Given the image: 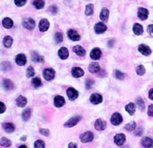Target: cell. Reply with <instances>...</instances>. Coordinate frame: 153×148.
<instances>
[{"label": "cell", "mask_w": 153, "mask_h": 148, "mask_svg": "<svg viewBox=\"0 0 153 148\" xmlns=\"http://www.w3.org/2000/svg\"><path fill=\"white\" fill-rule=\"evenodd\" d=\"M94 139V133L92 132H85L80 135V140L82 143H89Z\"/></svg>", "instance_id": "6da1fadb"}, {"label": "cell", "mask_w": 153, "mask_h": 148, "mask_svg": "<svg viewBox=\"0 0 153 148\" xmlns=\"http://www.w3.org/2000/svg\"><path fill=\"white\" fill-rule=\"evenodd\" d=\"M80 120H81V117H80V116L73 117H71L70 119H68L64 124V127H66V128H72V127L75 126Z\"/></svg>", "instance_id": "7a4b0ae2"}, {"label": "cell", "mask_w": 153, "mask_h": 148, "mask_svg": "<svg viewBox=\"0 0 153 148\" xmlns=\"http://www.w3.org/2000/svg\"><path fill=\"white\" fill-rule=\"evenodd\" d=\"M122 121H123L122 116L120 113H118V112H115L111 116V117H110V123L113 125H115V126H117V125L121 124L122 123Z\"/></svg>", "instance_id": "3957f363"}, {"label": "cell", "mask_w": 153, "mask_h": 148, "mask_svg": "<svg viewBox=\"0 0 153 148\" xmlns=\"http://www.w3.org/2000/svg\"><path fill=\"white\" fill-rule=\"evenodd\" d=\"M43 76H44L46 81H48V82L53 81L55 77V71L53 69H50V68L46 69L43 71Z\"/></svg>", "instance_id": "277c9868"}, {"label": "cell", "mask_w": 153, "mask_h": 148, "mask_svg": "<svg viewBox=\"0 0 153 148\" xmlns=\"http://www.w3.org/2000/svg\"><path fill=\"white\" fill-rule=\"evenodd\" d=\"M126 141V136L123 133H118L115 134L114 137V142L116 146L118 147H122Z\"/></svg>", "instance_id": "5b68a950"}, {"label": "cell", "mask_w": 153, "mask_h": 148, "mask_svg": "<svg viewBox=\"0 0 153 148\" xmlns=\"http://www.w3.org/2000/svg\"><path fill=\"white\" fill-rule=\"evenodd\" d=\"M67 96H68V97L69 100L74 101V100H75V99L78 98V97H79V92L77 91L75 88L70 87V88H68V89H67Z\"/></svg>", "instance_id": "8992f818"}, {"label": "cell", "mask_w": 153, "mask_h": 148, "mask_svg": "<svg viewBox=\"0 0 153 148\" xmlns=\"http://www.w3.org/2000/svg\"><path fill=\"white\" fill-rule=\"evenodd\" d=\"M149 16V11L146 8L140 7L137 11V17L140 20H146Z\"/></svg>", "instance_id": "52a82bcc"}, {"label": "cell", "mask_w": 153, "mask_h": 148, "mask_svg": "<svg viewBox=\"0 0 153 148\" xmlns=\"http://www.w3.org/2000/svg\"><path fill=\"white\" fill-rule=\"evenodd\" d=\"M23 26L27 30H33L35 27V21L31 18H26L23 20Z\"/></svg>", "instance_id": "ba28073f"}, {"label": "cell", "mask_w": 153, "mask_h": 148, "mask_svg": "<svg viewBox=\"0 0 153 148\" xmlns=\"http://www.w3.org/2000/svg\"><path fill=\"white\" fill-rule=\"evenodd\" d=\"M89 101L91 104H100L102 102V95L98 94V93H94L90 96L89 97Z\"/></svg>", "instance_id": "9c48e42d"}, {"label": "cell", "mask_w": 153, "mask_h": 148, "mask_svg": "<svg viewBox=\"0 0 153 148\" xmlns=\"http://www.w3.org/2000/svg\"><path fill=\"white\" fill-rule=\"evenodd\" d=\"M137 49H138V52L144 54V56H149L152 54V49L147 45H144V44L139 45Z\"/></svg>", "instance_id": "30bf717a"}, {"label": "cell", "mask_w": 153, "mask_h": 148, "mask_svg": "<svg viewBox=\"0 0 153 148\" xmlns=\"http://www.w3.org/2000/svg\"><path fill=\"white\" fill-rule=\"evenodd\" d=\"M107 127V123L106 121L99 118V119H96V121L95 122V130L97 131H104Z\"/></svg>", "instance_id": "8fae6325"}, {"label": "cell", "mask_w": 153, "mask_h": 148, "mask_svg": "<svg viewBox=\"0 0 153 148\" xmlns=\"http://www.w3.org/2000/svg\"><path fill=\"white\" fill-rule=\"evenodd\" d=\"M102 55V50H101L100 48H98V47L94 48V49L90 52V58H91L92 60H95V61L101 59Z\"/></svg>", "instance_id": "7c38bea8"}, {"label": "cell", "mask_w": 153, "mask_h": 148, "mask_svg": "<svg viewBox=\"0 0 153 148\" xmlns=\"http://www.w3.org/2000/svg\"><path fill=\"white\" fill-rule=\"evenodd\" d=\"M50 26V24H49V21L46 19H43L39 21L38 23V29L40 32H46L48 30Z\"/></svg>", "instance_id": "4fadbf2b"}, {"label": "cell", "mask_w": 153, "mask_h": 148, "mask_svg": "<svg viewBox=\"0 0 153 148\" xmlns=\"http://www.w3.org/2000/svg\"><path fill=\"white\" fill-rule=\"evenodd\" d=\"M95 32L98 34H103L104 32H106L107 30V26L106 25L103 23V22H99L97 24H95Z\"/></svg>", "instance_id": "5bb4252c"}, {"label": "cell", "mask_w": 153, "mask_h": 148, "mask_svg": "<svg viewBox=\"0 0 153 148\" xmlns=\"http://www.w3.org/2000/svg\"><path fill=\"white\" fill-rule=\"evenodd\" d=\"M141 145L144 148H153V139L150 137H144L141 139Z\"/></svg>", "instance_id": "9a60e30c"}, {"label": "cell", "mask_w": 153, "mask_h": 148, "mask_svg": "<svg viewBox=\"0 0 153 148\" xmlns=\"http://www.w3.org/2000/svg\"><path fill=\"white\" fill-rule=\"evenodd\" d=\"M66 101H65V98L61 96H56L54 98H53V104H54V106L57 107V108H60L62 106H64Z\"/></svg>", "instance_id": "2e32d148"}, {"label": "cell", "mask_w": 153, "mask_h": 148, "mask_svg": "<svg viewBox=\"0 0 153 148\" xmlns=\"http://www.w3.org/2000/svg\"><path fill=\"white\" fill-rule=\"evenodd\" d=\"M101 70V67L99 65V63L97 62H92L89 64L88 66V71L91 73V74H96V73H99Z\"/></svg>", "instance_id": "e0dca14e"}, {"label": "cell", "mask_w": 153, "mask_h": 148, "mask_svg": "<svg viewBox=\"0 0 153 148\" xmlns=\"http://www.w3.org/2000/svg\"><path fill=\"white\" fill-rule=\"evenodd\" d=\"M58 55L61 60H67L69 56V52L67 47H61L58 51Z\"/></svg>", "instance_id": "ac0fdd59"}, {"label": "cell", "mask_w": 153, "mask_h": 148, "mask_svg": "<svg viewBox=\"0 0 153 148\" xmlns=\"http://www.w3.org/2000/svg\"><path fill=\"white\" fill-rule=\"evenodd\" d=\"M26 57L24 54H19L16 56V59H15V61L16 63L19 65V66H24L26 65Z\"/></svg>", "instance_id": "d6986e66"}, {"label": "cell", "mask_w": 153, "mask_h": 148, "mask_svg": "<svg viewBox=\"0 0 153 148\" xmlns=\"http://www.w3.org/2000/svg\"><path fill=\"white\" fill-rule=\"evenodd\" d=\"M68 38H69L71 40H73V41H78V40L80 39V34L77 33L76 31H75V30H73V29L68 30Z\"/></svg>", "instance_id": "ffe728a7"}, {"label": "cell", "mask_w": 153, "mask_h": 148, "mask_svg": "<svg viewBox=\"0 0 153 148\" xmlns=\"http://www.w3.org/2000/svg\"><path fill=\"white\" fill-rule=\"evenodd\" d=\"M84 74V71L82 69L79 68V67H74L72 69V75L75 77V78H80V77H82Z\"/></svg>", "instance_id": "44dd1931"}, {"label": "cell", "mask_w": 153, "mask_h": 148, "mask_svg": "<svg viewBox=\"0 0 153 148\" xmlns=\"http://www.w3.org/2000/svg\"><path fill=\"white\" fill-rule=\"evenodd\" d=\"M3 87H4V89H6V90H11V89H14V83H13V82L11 81V80H10V79H4V81H3Z\"/></svg>", "instance_id": "7402d4cb"}, {"label": "cell", "mask_w": 153, "mask_h": 148, "mask_svg": "<svg viewBox=\"0 0 153 148\" xmlns=\"http://www.w3.org/2000/svg\"><path fill=\"white\" fill-rule=\"evenodd\" d=\"M3 129L8 133H11L15 131V125L12 123H4Z\"/></svg>", "instance_id": "603a6c76"}, {"label": "cell", "mask_w": 153, "mask_h": 148, "mask_svg": "<svg viewBox=\"0 0 153 148\" xmlns=\"http://www.w3.org/2000/svg\"><path fill=\"white\" fill-rule=\"evenodd\" d=\"M16 104H17V105H18L19 107L23 108V107H25V106L26 105V104H27V99H26L25 97H23V96H19V97L16 99Z\"/></svg>", "instance_id": "cb8c5ba5"}, {"label": "cell", "mask_w": 153, "mask_h": 148, "mask_svg": "<svg viewBox=\"0 0 153 148\" xmlns=\"http://www.w3.org/2000/svg\"><path fill=\"white\" fill-rule=\"evenodd\" d=\"M2 25L6 29H11L13 26V21L10 18H4L2 21Z\"/></svg>", "instance_id": "d4e9b609"}, {"label": "cell", "mask_w": 153, "mask_h": 148, "mask_svg": "<svg viewBox=\"0 0 153 148\" xmlns=\"http://www.w3.org/2000/svg\"><path fill=\"white\" fill-rule=\"evenodd\" d=\"M133 33L136 35H141V34H143V33H144L143 26L140 24H138V23L134 24V26H133Z\"/></svg>", "instance_id": "484cf974"}, {"label": "cell", "mask_w": 153, "mask_h": 148, "mask_svg": "<svg viewBox=\"0 0 153 148\" xmlns=\"http://www.w3.org/2000/svg\"><path fill=\"white\" fill-rule=\"evenodd\" d=\"M125 111H127L130 116H133L136 112V104L134 103H130L125 106Z\"/></svg>", "instance_id": "4316f807"}, {"label": "cell", "mask_w": 153, "mask_h": 148, "mask_svg": "<svg viewBox=\"0 0 153 148\" xmlns=\"http://www.w3.org/2000/svg\"><path fill=\"white\" fill-rule=\"evenodd\" d=\"M109 16H110V11L107 8H103L100 13V19L102 21H107L109 19Z\"/></svg>", "instance_id": "83f0119b"}, {"label": "cell", "mask_w": 153, "mask_h": 148, "mask_svg": "<svg viewBox=\"0 0 153 148\" xmlns=\"http://www.w3.org/2000/svg\"><path fill=\"white\" fill-rule=\"evenodd\" d=\"M73 51L79 56H84L86 54V51H85V49L81 46H75L74 47Z\"/></svg>", "instance_id": "f1b7e54d"}, {"label": "cell", "mask_w": 153, "mask_h": 148, "mask_svg": "<svg viewBox=\"0 0 153 148\" xmlns=\"http://www.w3.org/2000/svg\"><path fill=\"white\" fill-rule=\"evenodd\" d=\"M32 60L34 62H43L44 61V57L38 54L37 52H33L32 54Z\"/></svg>", "instance_id": "f546056e"}, {"label": "cell", "mask_w": 153, "mask_h": 148, "mask_svg": "<svg viewBox=\"0 0 153 148\" xmlns=\"http://www.w3.org/2000/svg\"><path fill=\"white\" fill-rule=\"evenodd\" d=\"M12 43H13V39L11 36H5V37L4 38V39H3V44L7 48L11 47Z\"/></svg>", "instance_id": "4dcf8cb0"}, {"label": "cell", "mask_w": 153, "mask_h": 148, "mask_svg": "<svg viewBox=\"0 0 153 148\" xmlns=\"http://www.w3.org/2000/svg\"><path fill=\"white\" fill-rule=\"evenodd\" d=\"M31 109H26L25 111H23V113H22V118H23V120L24 121H28L29 119H30V117H31Z\"/></svg>", "instance_id": "1f68e13d"}, {"label": "cell", "mask_w": 153, "mask_h": 148, "mask_svg": "<svg viewBox=\"0 0 153 148\" xmlns=\"http://www.w3.org/2000/svg\"><path fill=\"white\" fill-rule=\"evenodd\" d=\"M93 13H94V5L92 4H87L86 9H85V14L87 16H91Z\"/></svg>", "instance_id": "d6a6232c"}, {"label": "cell", "mask_w": 153, "mask_h": 148, "mask_svg": "<svg viewBox=\"0 0 153 148\" xmlns=\"http://www.w3.org/2000/svg\"><path fill=\"white\" fill-rule=\"evenodd\" d=\"M124 128H125L127 131H129V132H133V131H135L136 128H137V124H136V122L132 121V122L127 124L124 126Z\"/></svg>", "instance_id": "836d02e7"}, {"label": "cell", "mask_w": 153, "mask_h": 148, "mask_svg": "<svg viewBox=\"0 0 153 148\" xmlns=\"http://www.w3.org/2000/svg\"><path fill=\"white\" fill-rule=\"evenodd\" d=\"M0 145L4 147H10L11 146V141L6 138H2L1 140H0Z\"/></svg>", "instance_id": "e575fe53"}, {"label": "cell", "mask_w": 153, "mask_h": 148, "mask_svg": "<svg viewBox=\"0 0 153 148\" xmlns=\"http://www.w3.org/2000/svg\"><path fill=\"white\" fill-rule=\"evenodd\" d=\"M32 85H33L34 88H36V89L41 87V86H42V81H41V79L38 78V77L33 78V79L32 80Z\"/></svg>", "instance_id": "d590c367"}, {"label": "cell", "mask_w": 153, "mask_h": 148, "mask_svg": "<svg viewBox=\"0 0 153 148\" xmlns=\"http://www.w3.org/2000/svg\"><path fill=\"white\" fill-rule=\"evenodd\" d=\"M33 6L36 9L40 10L45 6V2L44 0H33Z\"/></svg>", "instance_id": "8d00e7d4"}, {"label": "cell", "mask_w": 153, "mask_h": 148, "mask_svg": "<svg viewBox=\"0 0 153 148\" xmlns=\"http://www.w3.org/2000/svg\"><path fill=\"white\" fill-rule=\"evenodd\" d=\"M136 103H137V105L138 106V108H139L141 111H144V108H145V104H144V101L143 100V98L137 97V100H136Z\"/></svg>", "instance_id": "74e56055"}, {"label": "cell", "mask_w": 153, "mask_h": 148, "mask_svg": "<svg viewBox=\"0 0 153 148\" xmlns=\"http://www.w3.org/2000/svg\"><path fill=\"white\" fill-rule=\"evenodd\" d=\"M145 72H146V70H145V68H144V65H138L136 68V73L138 75H140V76L144 75V74H145Z\"/></svg>", "instance_id": "f35d334b"}, {"label": "cell", "mask_w": 153, "mask_h": 148, "mask_svg": "<svg viewBox=\"0 0 153 148\" xmlns=\"http://www.w3.org/2000/svg\"><path fill=\"white\" fill-rule=\"evenodd\" d=\"M1 69L4 72L6 71H9L11 69V65L9 61H4L2 64H1Z\"/></svg>", "instance_id": "ab89813d"}, {"label": "cell", "mask_w": 153, "mask_h": 148, "mask_svg": "<svg viewBox=\"0 0 153 148\" xmlns=\"http://www.w3.org/2000/svg\"><path fill=\"white\" fill-rule=\"evenodd\" d=\"M54 40H55V42H56L57 44L61 43V42L63 41V34L60 33V32L56 33L55 35H54Z\"/></svg>", "instance_id": "60d3db41"}, {"label": "cell", "mask_w": 153, "mask_h": 148, "mask_svg": "<svg viewBox=\"0 0 153 148\" xmlns=\"http://www.w3.org/2000/svg\"><path fill=\"white\" fill-rule=\"evenodd\" d=\"M94 83H95L94 80H92L90 78H88L86 80V82H85V87H86V89H90L92 88V86L94 85Z\"/></svg>", "instance_id": "b9f144b4"}, {"label": "cell", "mask_w": 153, "mask_h": 148, "mask_svg": "<svg viewBox=\"0 0 153 148\" xmlns=\"http://www.w3.org/2000/svg\"><path fill=\"white\" fill-rule=\"evenodd\" d=\"M34 148H46V145H45V142L43 140H36L34 142Z\"/></svg>", "instance_id": "7bdbcfd3"}, {"label": "cell", "mask_w": 153, "mask_h": 148, "mask_svg": "<svg viewBox=\"0 0 153 148\" xmlns=\"http://www.w3.org/2000/svg\"><path fill=\"white\" fill-rule=\"evenodd\" d=\"M34 74H35V71H34V69L32 67V66H30L27 69H26V76L28 77V78H30V77H33V76H34Z\"/></svg>", "instance_id": "ee69618b"}, {"label": "cell", "mask_w": 153, "mask_h": 148, "mask_svg": "<svg viewBox=\"0 0 153 148\" xmlns=\"http://www.w3.org/2000/svg\"><path fill=\"white\" fill-rule=\"evenodd\" d=\"M115 77L118 80H123L125 77V74H123L122 72L119 71V70H115Z\"/></svg>", "instance_id": "f6af8a7d"}, {"label": "cell", "mask_w": 153, "mask_h": 148, "mask_svg": "<svg viewBox=\"0 0 153 148\" xmlns=\"http://www.w3.org/2000/svg\"><path fill=\"white\" fill-rule=\"evenodd\" d=\"M14 3H15V4H16L17 6L21 7V6H23V5L26 4V0H14Z\"/></svg>", "instance_id": "bcb514c9"}, {"label": "cell", "mask_w": 153, "mask_h": 148, "mask_svg": "<svg viewBox=\"0 0 153 148\" xmlns=\"http://www.w3.org/2000/svg\"><path fill=\"white\" fill-rule=\"evenodd\" d=\"M39 132H40L42 135L46 136V137H48V136L50 135V131H49L48 129H40V130H39Z\"/></svg>", "instance_id": "7dc6e473"}, {"label": "cell", "mask_w": 153, "mask_h": 148, "mask_svg": "<svg viewBox=\"0 0 153 148\" xmlns=\"http://www.w3.org/2000/svg\"><path fill=\"white\" fill-rule=\"evenodd\" d=\"M48 11H49L51 13L55 14V13H57V11H58V8H57V6H55V5H52V6L49 7Z\"/></svg>", "instance_id": "c3c4849f"}, {"label": "cell", "mask_w": 153, "mask_h": 148, "mask_svg": "<svg viewBox=\"0 0 153 148\" xmlns=\"http://www.w3.org/2000/svg\"><path fill=\"white\" fill-rule=\"evenodd\" d=\"M147 114H148L149 117H153V104H151V105L148 107Z\"/></svg>", "instance_id": "681fc988"}, {"label": "cell", "mask_w": 153, "mask_h": 148, "mask_svg": "<svg viewBox=\"0 0 153 148\" xmlns=\"http://www.w3.org/2000/svg\"><path fill=\"white\" fill-rule=\"evenodd\" d=\"M147 31H148L149 34H150L152 37H153V25H149V26H148Z\"/></svg>", "instance_id": "f907efd6"}, {"label": "cell", "mask_w": 153, "mask_h": 148, "mask_svg": "<svg viewBox=\"0 0 153 148\" xmlns=\"http://www.w3.org/2000/svg\"><path fill=\"white\" fill-rule=\"evenodd\" d=\"M5 111H6V107H5L4 104L2 103V102H0V114L4 113Z\"/></svg>", "instance_id": "816d5d0a"}, {"label": "cell", "mask_w": 153, "mask_h": 148, "mask_svg": "<svg viewBox=\"0 0 153 148\" xmlns=\"http://www.w3.org/2000/svg\"><path fill=\"white\" fill-rule=\"evenodd\" d=\"M68 148H78V147H77V145L75 143L71 142V143L68 144Z\"/></svg>", "instance_id": "f5cc1de1"}, {"label": "cell", "mask_w": 153, "mask_h": 148, "mask_svg": "<svg viewBox=\"0 0 153 148\" xmlns=\"http://www.w3.org/2000/svg\"><path fill=\"white\" fill-rule=\"evenodd\" d=\"M137 131H138V132H135V134H136L137 136H141V135H142V133H143V129H142V128H139Z\"/></svg>", "instance_id": "db71d44e"}, {"label": "cell", "mask_w": 153, "mask_h": 148, "mask_svg": "<svg viewBox=\"0 0 153 148\" xmlns=\"http://www.w3.org/2000/svg\"><path fill=\"white\" fill-rule=\"evenodd\" d=\"M149 98L153 101V89H151L149 91Z\"/></svg>", "instance_id": "11a10c76"}, {"label": "cell", "mask_w": 153, "mask_h": 148, "mask_svg": "<svg viewBox=\"0 0 153 148\" xmlns=\"http://www.w3.org/2000/svg\"><path fill=\"white\" fill-rule=\"evenodd\" d=\"M19 148H27V147L26 146H25V145H22V146H20Z\"/></svg>", "instance_id": "9f6ffc18"}, {"label": "cell", "mask_w": 153, "mask_h": 148, "mask_svg": "<svg viewBox=\"0 0 153 148\" xmlns=\"http://www.w3.org/2000/svg\"><path fill=\"white\" fill-rule=\"evenodd\" d=\"M26 136H24V137L21 139V140H26Z\"/></svg>", "instance_id": "6f0895ef"}]
</instances>
